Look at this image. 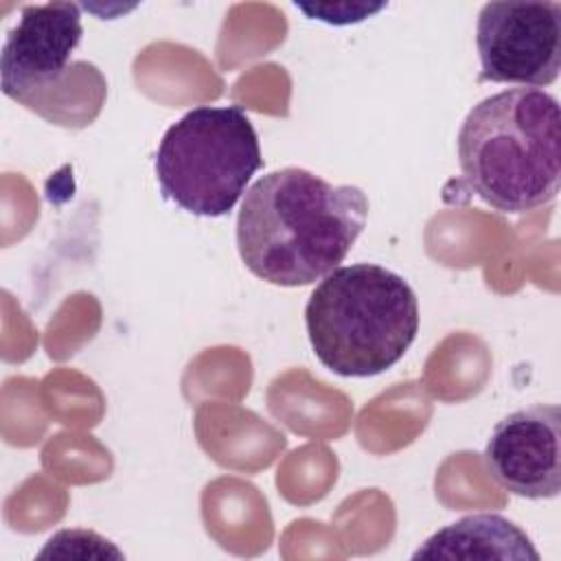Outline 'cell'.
Returning <instances> with one entry per match:
<instances>
[{"instance_id": "cell-2", "label": "cell", "mask_w": 561, "mask_h": 561, "mask_svg": "<svg viewBox=\"0 0 561 561\" xmlns=\"http://www.w3.org/2000/svg\"><path fill=\"white\" fill-rule=\"evenodd\" d=\"M458 162L471 191L500 213L550 204L561 180L559 101L539 88L482 99L460 125Z\"/></svg>"}, {"instance_id": "cell-5", "label": "cell", "mask_w": 561, "mask_h": 561, "mask_svg": "<svg viewBox=\"0 0 561 561\" xmlns=\"http://www.w3.org/2000/svg\"><path fill=\"white\" fill-rule=\"evenodd\" d=\"M261 167L256 129L239 105L193 107L156 151L162 197L197 217L228 215Z\"/></svg>"}, {"instance_id": "cell-4", "label": "cell", "mask_w": 561, "mask_h": 561, "mask_svg": "<svg viewBox=\"0 0 561 561\" xmlns=\"http://www.w3.org/2000/svg\"><path fill=\"white\" fill-rule=\"evenodd\" d=\"M81 7L26 4L0 53L2 92L64 127L90 125L105 101V79L94 64L72 61L81 44Z\"/></svg>"}, {"instance_id": "cell-7", "label": "cell", "mask_w": 561, "mask_h": 561, "mask_svg": "<svg viewBox=\"0 0 561 561\" xmlns=\"http://www.w3.org/2000/svg\"><path fill=\"white\" fill-rule=\"evenodd\" d=\"M491 478L513 495L550 500L561 491V410L537 403L504 416L484 447Z\"/></svg>"}, {"instance_id": "cell-8", "label": "cell", "mask_w": 561, "mask_h": 561, "mask_svg": "<svg viewBox=\"0 0 561 561\" xmlns=\"http://www.w3.org/2000/svg\"><path fill=\"white\" fill-rule=\"evenodd\" d=\"M412 559H539L530 537L497 513L467 515L423 541Z\"/></svg>"}, {"instance_id": "cell-9", "label": "cell", "mask_w": 561, "mask_h": 561, "mask_svg": "<svg viewBox=\"0 0 561 561\" xmlns=\"http://www.w3.org/2000/svg\"><path fill=\"white\" fill-rule=\"evenodd\" d=\"M386 4H364V2H344V4H305V2H296V9H300L302 13H307L311 20H320L327 24H355L366 20L368 15L381 11Z\"/></svg>"}, {"instance_id": "cell-3", "label": "cell", "mask_w": 561, "mask_h": 561, "mask_svg": "<svg viewBox=\"0 0 561 561\" xmlns=\"http://www.w3.org/2000/svg\"><path fill=\"white\" fill-rule=\"evenodd\" d=\"M309 344L340 377L392 368L419 333V298L403 276L377 263L340 265L305 305Z\"/></svg>"}, {"instance_id": "cell-6", "label": "cell", "mask_w": 561, "mask_h": 561, "mask_svg": "<svg viewBox=\"0 0 561 561\" xmlns=\"http://www.w3.org/2000/svg\"><path fill=\"white\" fill-rule=\"evenodd\" d=\"M480 81L543 88L561 70L559 2H486L478 13Z\"/></svg>"}, {"instance_id": "cell-1", "label": "cell", "mask_w": 561, "mask_h": 561, "mask_svg": "<svg viewBox=\"0 0 561 561\" xmlns=\"http://www.w3.org/2000/svg\"><path fill=\"white\" fill-rule=\"evenodd\" d=\"M366 219L368 197L362 188L285 167L245 191L237 248L254 276L280 287L311 285L340 267Z\"/></svg>"}]
</instances>
